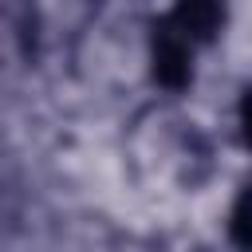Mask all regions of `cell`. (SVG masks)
Here are the masks:
<instances>
[{
  "mask_svg": "<svg viewBox=\"0 0 252 252\" xmlns=\"http://www.w3.org/2000/svg\"><path fill=\"white\" fill-rule=\"evenodd\" d=\"M150 63H154V79H158L165 91L189 87V83H193V39H189L173 20L154 24Z\"/></svg>",
  "mask_w": 252,
  "mask_h": 252,
  "instance_id": "cell-1",
  "label": "cell"
},
{
  "mask_svg": "<svg viewBox=\"0 0 252 252\" xmlns=\"http://www.w3.org/2000/svg\"><path fill=\"white\" fill-rule=\"evenodd\" d=\"M169 20L193 43H213L228 24V0H173Z\"/></svg>",
  "mask_w": 252,
  "mask_h": 252,
  "instance_id": "cell-2",
  "label": "cell"
},
{
  "mask_svg": "<svg viewBox=\"0 0 252 252\" xmlns=\"http://www.w3.org/2000/svg\"><path fill=\"white\" fill-rule=\"evenodd\" d=\"M8 32H12V47H16L20 63L35 67V59L43 51V16H39L35 0H8Z\"/></svg>",
  "mask_w": 252,
  "mask_h": 252,
  "instance_id": "cell-3",
  "label": "cell"
},
{
  "mask_svg": "<svg viewBox=\"0 0 252 252\" xmlns=\"http://www.w3.org/2000/svg\"><path fill=\"white\" fill-rule=\"evenodd\" d=\"M228 244L232 252H252V181H244L228 209Z\"/></svg>",
  "mask_w": 252,
  "mask_h": 252,
  "instance_id": "cell-4",
  "label": "cell"
},
{
  "mask_svg": "<svg viewBox=\"0 0 252 252\" xmlns=\"http://www.w3.org/2000/svg\"><path fill=\"white\" fill-rule=\"evenodd\" d=\"M240 130H244V142L252 150V91H244V98H240Z\"/></svg>",
  "mask_w": 252,
  "mask_h": 252,
  "instance_id": "cell-5",
  "label": "cell"
}]
</instances>
